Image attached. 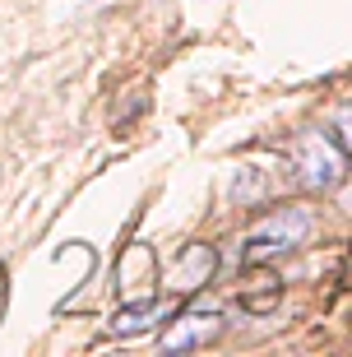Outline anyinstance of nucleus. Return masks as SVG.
Returning a JSON list of instances; mask_svg holds the SVG:
<instances>
[{"mask_svg":"<svg viewBox=\"0 0 352 357\" xmlns=\"http://www.w3.org/2000/svg\"><path fill=\"white\" fill-rule=\"evenodd\" d=\"M218 334H222V316L213 311V306H199V311L176 316V325H167L158 344L167 348V353H181V348H204V344H213Z\"/></svg>","mask_w":352,"mask_h":357,"instance_id":"3","label":"nucleus"},{"mask_svg":"<svg viewBox=\"0 0 352 357\" xmlns=\"http://www.w3.org/2000/svg\"><path fill=\"white\" fill-rule=\"evenodd\" d=\"M311 232H315V213L306 204H283V209L264 213L246 232V265H264L283 251H297V246H306Z\"/></svg>","mask_w":352,"mask_h":357,"instance_id":"2","label":"nucleus"},{"mask_svg":"<svg viewBox=\"0 0 352 357\" xmlns=\"http://www.w3.org/2000/svg\"><path fill=\"white\" fill-rule=\"evenodd\" d=\"M218 269V251L213 246H185L181 255H176V265H171V288L176 292H195L209 283V274Z\"/></svg>","mask_w":352,"mask_h":357,"instance_id":"5","label":"nucleus"},{"mask_svg":"<svg viewBox=\"0 0 352 357\" xmlns=\"http://www.w3.org/2000/svg\"><path fill=\"white\" fill-rule=\"evenodd\" d=\"M116 283L125 302H153V283H158V265L148 246H130L116 265Z\"/></svg>","mask_w":352,"mask_h":357,"instance_id":"4","label":"nucleus"},{"mask_svg":"<svg viewBox=\"0 0 352 357\" xmlns=\"http://www.w3.org/2000/svg\"><path fill=\"white\" fill-rule=\"evenodd\" d=\"M329 126H334V139L343 144V153H348V162H352V102H339V107H334Z\"/></svg>","mask_w":352,"mask_h":357,"instance_id":"6","label":"nucleus"},{"mask_svg":"<svg viewBox=\"0 0 352 357\" xmlns=\"http://www.w3.org/2000/svg\"><path fill=\"white\" fill-rule=\"evenodd\" d=\"M287 162H292V176L306 190H339L348 181V153L325 130H301L287 149Z\"/></svg>","mask_w":352,"mask_h":357,"instance_id":"1","label":"nucleus"}]
</instances>
